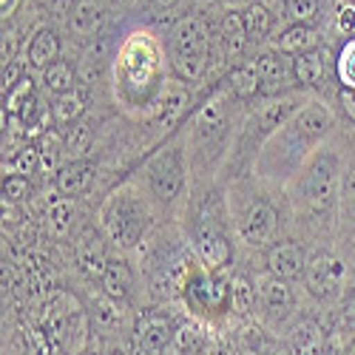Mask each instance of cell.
<instances>
[{"label":"cell","mask_w":355,"mask_h":355,"mask_svg":"<svg viewBox=\"0 0 355 355\" xmlns=\"http://www.w3.org/2000/svg\"><path fill=\"white\" fill-rule=\"evenodd\" d=\"M168 69L165 43L148 28L131 32L111 57V94L116 105L131 116L157 120L159 103L171 83Z\"/></svg>","instance_id":"1"},{"label":"cell","mask_w":355,"mask_h":355,"mask_svg":"<svg viewBox=\"0 0 355 355\" xmlns=\"http://www.w3.org/2000/svg\"><path fill=\"white\" fill-rule=\"evenodd\" d=\"M336 128V114L327 103L310 100L264 142L253 173L264 182L287 185L302 173V168L318 154V145Z\"/></svg>","instance_id":"2"},{"label":"cell","mask_w":355,"mask_h":355,"mask_svg":"<svg viewBox=\"0 0 355 355\" xmlns=\"http://www.w3.org/2000/svg\"><path fill=\"white\" fill-rule=\"evenodd\" d=\"M236 97L219 85L214 94H208L202 105L193 108L188 134V159L196 185L208 188L216 182V173H222L230 148L236 139Z\"/></svg>","instance_id":"3"},{"label":"cell","mask_w":355,"mask_h":355,"mask_svg":"<svg viewBox=\"0 0 355 355\" xmlns=\"http://www.w3.org/2000/svg\"><path fill=\"white\" fill-rule=\"evenodd\" d=\"M233 214L225 188L219 182L202 188L188 214V239L205 270L222 273L233 261Z\"/></svg>","instance_id":"4"},{"label":"cell","mask_w":355,"mask_h":355,"mask_svg":"<svg viewBox=\"0 0 355 355\" xmlns=\"http://www.w3.org/2000/svg\"><path fill=\"white\" fill-rule=\"evenodd\" d=\"M157 211L159 208L148 191L139 182L125 180L103 196L97 208V225L105 239L120 250H134L148 242L157 225Z\"/></svg>","instance_id":"5"},{"label":"cell","mask_w":355,"mask_h":355,"mask_svg":"<svg viewBox=\"0 0 355 355\" xmlns=\"http://www.w3.org/2000/svg\"><path fill=\"white\" fill-rule=\"evenodd\" d=\"M310 100H304L299 92H290V94H282V97H268L261 100L239 125L236 131V139H233V148H230V157L222 168V173H227V180H242L248 176L253 168H256V159L261 154L264 142H268L290 116L304 108Z\"/></svg>","instance_id":"6"},{"label":"cell","mask_w":355,"mask_h":355,"mask_svg":"<svg viewBox=\"0 0 355 355\" xmlns=\"http://www.w3.org/2000/svg\"><path fill=\"white\" fill-rule=\"evenodd\" d=\"M142 188L154 199L159 211L173 208L182 199L188 180H191V159H188V134L185 128H176L168 139L142 165Z\"/></svg>","instance_id":"7"},{"label":"cell","mask_w":355,"mask_h":355,"mask_svg":"<svg viewBox=\"0 0 355 355\" xmlns=\"http://www.w3.org/2000/svg\"><path fill=\"white\" fill-rule=\"evenodd\" d=\"M211 26L196 15L180 17L165 32V54L176 80L199 83L211 69Z\"/></svg>","instance_id":"8"},{"label":"cell","mask_w":355,"mask_h":355,"mask_svg":"<svg viewBox=\"0 0 355 355\" xmlns=\"http://www.w3.org/2000/svg\"><path fill=\"white\" fill-rule=\"evenodd\" d=\"M293 182L299 202L313 216L333 214L336 205H341V182H344L341 157L333 148H324V151L313 154V159L302 168V173Z\"/></svg>","instance_id":"9"},{"label":"cell","mask_w":355,"mask_h":355,"mask_svg":"<svg viewBox=\"0 0 355 355\" xmlns=\"http://www.w3.org/2000/svg\"><path fill=\"white\" fill-rule=\"evenodd\" d=\"M40 327L49 344L60 347L69 355H83L85 344H88V310H83V304L77 302V295L57 290L51 293V299L43 307L40 315Z\"/></svg>","instance_id":"10"},{"label":"cell","mask_w":355,"mask_h":355,"mask_svg":"<svg viewBox=\"0 0 355 355\" xmlns=\"http://www.w3.org/2000/svg\"><path fill=\"white\" fill-rule=\"evenodd\" d=\"M230 214L236 239L245 248H270L279 233V211L270 199L256 193H233L230 191Z\"/></svg>","instance_id":"11"},{"label":"cell","mask_w":355,"mask_h":355,"mask_svg":"<svg viewBox=\"0 0 355 355\" xmlns=\"http://www.w3.org/2000/svg\"><path fill=\"white\" fill-rule=\"evenodd\" d=\"M182 302L196 318H219L230 313V279L205 270L199 264L182 290Z\"/></svg>","instance_id":"12"},{"label":"cell","mask_w":355,"mask_h":355,"mask_svg":"<svg viewBox=\"0 0 355 355\" xmlns=\"http://www.w3.org/2000/svg\"><path fill=\"white\" fill-rule=\"evenodd\" d=\"M176 330H180L176 318L168 310H159V307L142 310L131 324L134 347H137L139 355H165L173 347Z\"/></svg>","instance_id":"13"},{"label":"cell","mask_w":355,"mask_h":355,"mask_svg":"<svg viewBox=\"0 0 355 355\" xmlns=\"http://www.w3.org/2000/svg\"><path fill=\"white\" fill-rule=\"evenodd\" d=\"M304 284L318 302H336L347 287V264L327 250H318L307 259Z\"/></svg>","instance_id":"14"},{"label":"cell","mask_w":355,"mask_h":355,"mask_svg":"<svg viewBox=\"0 0 355 355\" xmlns=\"http://www.w3.org/2000/svg\"><path fill=\"white\" fill-rule=\"evenodd\" d=\"M259 63V74H261V94L264 97H282V94H290L295 92V63L293 57L284 54V51H264L256 57Z\"/></svg>","instance_id":"15"},{"label":"cell","mask_w":355,"mask_h":355,"mask_svg":"<svg viewBox=\"0 0 355 355\" xmlns=\"http://www.w3.org/2000/svg\"><path fill=\"white\" fill-rule=\"evenodd\" d=\"M259 310H261V318L273 324V327H279V324H284L293 310H295V293L290 287V282L284 279H276V276H261L259 282Z\"/></svg>","instance_id":"16"},{"label":"cell","mask_w":355,"mask_h":355,"mask_svg":"<svg viewBox=\"0 0 355 355\" xmlns=\"http://www.w3.org/2000/svg\"><path fill=\"white\" fill-rule=\"evenodd\" d=\"M307 250L295 242V239H279L268 248L264 253V264H268V273L284 282H295V279H304L307 270Z\"/></svg>","instance_id":"17"},{"label":"cell","mask_w":355,"mask_h":355,"mask_svg":"<svg viewBox=\"0 0 355 355\" xmlns=\"http://www.w3.org/2000/svg\"><path fill=\"white\" fill-rule=\"evenodd\" d=\"M88 321L100 336H120L128 327V315H125V304L108 299L105 293L94 295L92 310H88Z\"/></svg>","instance_id":"18"},{"label":"cell","mask_w":355,"mask_h":355,"mask_svg":"<svg viewBox=\"0 0 355 355\" xmlns=\"http://www.w3.org/2000/svg\"><path fill=\"white\" fill-rule=\"evenodd\" d=\"M191 108V92L185 88L182 80H171L168 88H165V97L159 103V111H157V123L165 128V131H176L182 128L180 123L185 120V114Z\"/></svg>","instance_id":"19"},{"label":"cell","mask_w":355,"mask_h":355,"mask_svg":"<svg viewBox=\"0 0 355 355\" xmlns=\"http://www.w3.org/2000/svg\"><path fill=\"white\" fill-rule=\"evenodd\" d=\"M74 259H77V268L88 276V279H103L105 273V245H103V236L97 230H85L77 245H74Z\"/></svg>","instance_id":"20"},{"label":"cell","mask_w":355,"mask_h":355,"mask_svg":"<svg viewBox=\"0 0 355 355\" xmlns=\"http://www.w3.org/2000/svg\"><path fill=\"white\" fill-rule=\"evenodd\" d=\"M94 176H97V165L85 162V159H74V162H69L63 168H57V173H54V191L60 196L74 199V196H80V193H85L88 188H92Z\"/></svg>","instance_id":"21"},{"label":"cell","mask_w":355,"mask_h":355,"mask_svg":"<svg viewBox=\"0 0 355 355\" xmlns=\"http://www.w3.org/2000/svg\"><path fill=\"white\" fill-rule=\"evenodd\" d=\"M100 293H105L108 299L128 304L131 293H134V270L125 259H108L105 273L100 279Z\"/></svg>","instance_id":"22"},{"label":"cell","mask_w":355,"mask_h":355,"mask_svg":"<svg viewBox=\"0 0 355 355\" xmlns=\"http://www.w3.org/2000/svg\"><path fill=\"white\" fill-rule=\"evenodd\" d=\"M103 20H105V9L100 0H77L66 17L69 32L77 37H97L103 28Z\"/></svg>","instance_id":"23"},{"label":"cell","mask_w":355,"mask_h":355,"mask_svg":"<svg viewBox=\"0 0 355 355\" xmlns=\"http://www.w3.org/2000/svg\"><path fill=\"white\" fill-rule=\"evenodd\" d=\"M236 100H250L256 94H261V74H259V63L256 60H245L236 63L227 71V80L222 83Z\"/></svg>","instance_id":"24"},{"label":"cell","mask_w":355,"mask_h":355,"mask_svg":"<svg viewBox=\"0 0 355 355\" xmlns=\"http://www.w3.org/2000/svg\"><path fill=\"white\" fill-rule=\"evenodd\" d=\"M171 349L176 355H214L211 336L199 321H182L180 330H176V338H173Z\"/></svg>","instance_id":"25"},{"label":"cell","mask_w":355,"mask_h":355,"mask_svg":"<svg viewBox=\"0 0 355 355\" xmlns=\"http://www.w3.org/2000/svg\"><path fill=\"white\" fill-rule=\"evenodd\" d=\"M57 60H60V37H57L54 28H40L28 43V66L46 71Z\"/></svg>","instance_id":"26"},{"label":"cell","mask_w":355,"mask_h":355,"mask_svg":"<svg viewBox=\"0 0 355 355\" xmlns=\"http://www.w3.org/2000/svg\"><path fill=\"white\" fill-rule=\"evenodd\" d=\"M219 37H222V46H225L227 57L242 54L245 46L250 43L248 40V26H245V12H236V9L225 12L222 23H219Z\"/></svg>","instance_id":"27"},{"label":"cell","mask_w":355,"mask_h":355,"mask_svg":"<svg viewBox=\"0 0 355 355\" xmlns=\"http://www.w3.org/2000/svg\"><path fill=\"white\" fill-rule=\"evenodd\" d=\"M315 46H318V32H315L313 26H287L284 32L273 40V49L276 51H284L290 57L313 51Z\"/></svg>","instance_id":"28"},{"label":"cell","mask_w":355,"mask_h":355,"mask_svg":"<svg viewBox=\"0 0 355 355\" xmlns=\"http://www.w3.org/2000/svg\"><path fill=\"white\" fill-rule=\"evenodd\" d=\"M74 219H77V205L69 196H57L46 211V227L54 239H66L74 227Z\"/></svg>","instance_id":"29"},{"label":"cell","mask_w":355,"mask_h":355,"mask_svg":"<svg viewBox=\"0 0 355 355\" xmlns=\"http://www.w3.org/2000/svg\"><path fill=\"white\" fill-rule=\"evenodd\" d=\"M293 63H295V80H299L302 88H318V85H324L327 69H324V54L318 49L304 51V54H295Z\"/></svg>","instance_id":"30"},{"label":"cell","mask_w":355,"mask_h":355,"mask_svg":"<svg viewBox=\"0 0 355 355\" xmlns=\"http://www.w3.org/2000/svg\"><path fill=\"white\" fill-rule=\"evenodd\" d=\"M259 307V284H253L248 276H233L230 279V313L239 318L253 315Z\"/></svg>","instance_id":"31"},{"label":"cell","mask_w":355,"mask_h":355,"mask_svg":"<svg viewBox=\"0 0 355 355\" xmlns=\"http://www.w3.org/2000/svg\"><path fill=\"white\" fill-rule=\"evenodd\" d=\"M83 111H85V92H80V88H71V92L60 94L51 105L57 125H77Z\"/></svg>","instance_id":"32"},{"label":"cell","mask_w":355,"mask_h":355,"mask_svg":"<svg viewBox=\"0 0 355 355\" xmlns=\"http://www.w3.org/2000/svg\"><path fill=\"white\" fill-rule=\"evenodd\" d=\"M336 77L344 94H355V37L344 40L336 54Z\"/></svg>","instance_id":"33"},{"label":"cell","mask_w":355,"mask_h":355,"mask_svg":"<svg viewBox=\"0 0 355 355\" xmlns=\"http://www.w3.org/2000/svg\"><path fill=\"white\" fill-rule=\"evenodd\" d=\"M245 26H248V40L250 43H264L273 28V15L268 6L261 3H250L245 9Z\"/></svg>","instance_id":"34"},{"label":"cell","mask_w":355,"mask_h":355,"mask_svg":"<svg viewBox=\"0 0 355 355\" xmlns=\"http://www.w3.org/2000/svg\"><path fill=\"white\" fill-rule=\"evenodd\" d=\"M74 83H77V71H74L71 63H66V60H57V63H51V66L43 71L46 92H51V94H57V97L66 94V92H71Z\"/></svg>","instance_id":"35"},{"label":"cell","mask_w":355,"mask_h":355,"mask_svg":"<svg viewBox=\"0 0 355 355\" xmlns=\"http://www.w3.org/2000/svg\"><path fill=\"white\" fill-rule=\"evenodd\" d=\"M43 168V159H40V148L37 145H23L20 151H15L9 157V173H20V176H32L35 171Z\"/></svg>","instance_id":"36"},{"label":"cell","mask_w":355,"mask_h":355,"mask_svg":"<svg viewBox=\"0 0 355 355\" xmlns=\"http://www.w3.org/2000/svg\"><path fill=\"white\" fill-rule=\"evenodd\" d=\"M40 148V159H43V171H54L57 162H60V157L66 154V139L57 134V131H46L37 142Z\"/></svg>","instance_id":"37"},{"label":"cell","mask_w":355,"mask_h":355,"mask_svg":"<svg viewBox=\"0 0 355 355\" xmlns=\"http://www.w3.org/2000/svg\"><path fill=\"white\" fill-rule=\"evenodd\" d=\"M32 97H35V80H32V77H20V83L3 94V111H6L9 116H17L20 108H23L28 100H32Z\"/></svg>","instance_id":"38"},{"label":"cell","mask_w":355,"mask_h":355,"mask_svg":"<svg viewBox=\"0 0 355 355\" xmlns=\"http://www.w3.org/2000/svg\"><path fill=\"white\" fill-rule=\"evenodd\" d=\"M284 15L293 26H310L318 17V0H284Z\"/></svg>","instance_id":"39"},{"label":"cell","mask_w":355,"mask_h":355,"mask_svg":"<svg viewBox=\"0 0 355 355\" xmlns=\"http://www.w3.org/2000/svg\"><path fill=\"white\" fill-rule=\"evenodd\" d=\"M28 196H32V182H28V176H20V173L3 176V205H20Z\"/></svg>","instance_id":"40"},{"label":"cell","mask_w":355,"mask_h":355,"mask_svg":"<svg viewBox=\"0 0 355 355\" xmlns=\"http://www.w3.org/2000/svg\"><path fill=\"white\" fill-rule=\"evenodd\" d=\"M92 128H88V125H83V123H77L63 139H66V154L71 157V159H80L85 151H88V148H92Z\"/></svg>","instance_id":"41"},{"label":"cell","mask_w":355,"mask_h":355,"mask_svg":"<svg viewBox=\"0 0 355 355\" xmlns=\"http://www.w3.org/2000/svg\"><path fill=\"white\" fill-rule=\"evenodd\" d=\"M333 20H336V32H338L344 40L355 37V3H349V0H338Z\"/></svg>","instance_id":"42"},{"label":"cell","mask_w":355,"mask_h":355,"mask_svg":"<svg viewBox=\"0 0 355 355\" xmlns=\"http://www.w3.org/2000/svg\"><path fill=\"white\" fill-rule=\"evenodd\" d=\"M341 211L355 222V165L344 171V182H341Z\"/></svg>","instance_id":"43"},{"label":"cell","mask_w":355,"mask_h":355,"mask_svg":"<svg viewBox=\"0 0 355 355\" xmlns=\"http://www.w3.org/2000/svg\"><path fill=\"white\" fill-rule=\"evenodd\" d=\"M341 315H344V324L355 333V282H349L341 293Z\"/></svg>","instance_id":"44"},{"label":"cell","mask_w":355,"mask_h":355,"mask_svg":"<svg viewBox=\"0 0 355 355\" xmlns=\"http://www.w3.org/2000/svg\"><path fill=\"white\" fill-rule=\"evenodd\" d=\"M0 54H3V66L17 63L15 60V57H17V35L12 32V28H6V32H3V49H0Z\"/></svg>","instance_id":"45"},{"label":"cell","mask_w":355,"mask_h":355,"mask_svg":"<svg viewBox=\"0 0 355 355\" xmlns=\"http://www.w3.org/2000/svg\"><path fill=\"white\" fill-rule=\"evenodd\" d=\"M74 3H77V0H46L49 12L60 15V17H69V12H71V6H74Z\"/></svg>","instance_id":"46"},{"label":"cell","mask_w":355,"mask_h":355,"mask_svg":"<svg viewBox=\"0 0 355 355\" xmlns=\"http://www.w3.org/2000/svg\"><path fill=\"white\" fill-rule=\"evenodd\" d=\"M17 3H20V0H0V15H3V20H6L9 15H15Z\"/></svg>","instance_id":"47"},{"label":"cell","mask_w":355,"mask_h":355,"mask_svg":"<svg viewBox=\"0 0 355 355\" xmlns=\"http://www.w3.org/2000/svg\"><path fill=\"white\" fill-rule=\"evenodd\" d=\"M214 355H239V352H236L230 344H216L214 347Z\"/></svg>","instance_id":"48"},{"label":"cell","mask_w":355,"mask_h":355,"mask_svg":"<svg viewBox=\"0 0 355 355\" xmlns=\"http://www.w3.org/2000/svg\"><path fill=\"white\" fill-rule=\"evenodd\" d=\"M151 3H154L157 9H173L176 3H180V0H151Z\"/></svg>","instance_id":"49"},{"label":"cell","mask_w":355,"mask_h":355,"mask_svg":"<svg viewBox=\"0 0 355 355\" xmlns=\"http://www.w3.org/2000/svg\"><path fill=\"white\" fill-rule=\"evenodd\" d=\"M341 355H355V338H352V341L344 347V352H341Z\"/></svg>","instance_id":"50"},{"label":"cell","mask_w":355,"mask_h":355,"mask_svg":"<svg viewBox=\"0 0 355 355\" xmlns=\"http://www.w3.org/2000/svg\"><path fill=\"white\" fill-rule=\"evenodd\" d=\"M83 355H100V349H94V347H85V352Z\"/></svg>","instance_id":"51"},{"label":"cell","mask_w":355,"mask_h":355,"mask_svg":"<svg viewBox=\"0 0 355 355\" xmlns=\"http://www.w3.org/2000/svg\"><path fill=\"white\" fill-rule=\"evenodd\" d=\"M108 355H128V352H125V349H120V347H114Z\"/></svg>","instance_id":"52"},{"label":"cell","mask_w":355,"mask_h":355,"mask_svg":"<svg viewBox=\"0 0 355 355\" xmlns=\"http://www.w3.org/2000/svg\"><path fill=\"white\" fill-rule=\"evenodd\" d=\"M239 3H248L250 6V3H259V0H239Z\"/></svg>","instance_id":"53"}]
</instances>
